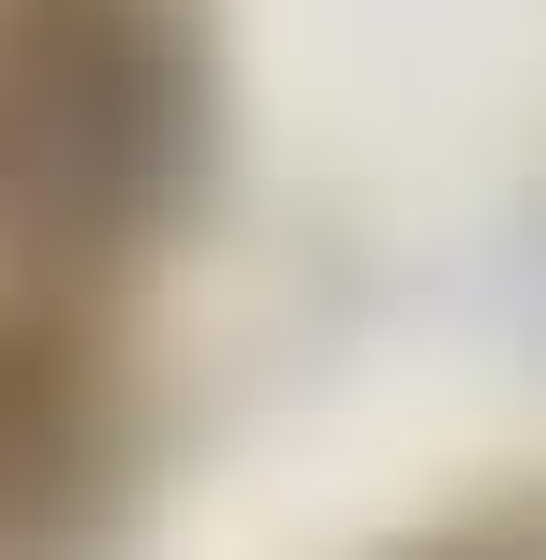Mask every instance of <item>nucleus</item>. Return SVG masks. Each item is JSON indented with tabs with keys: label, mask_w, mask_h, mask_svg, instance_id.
Returning <instances> with one entry per match:
<instances>
[{
	"label": "nucleus",
	"mask_w": 546,
	"mask_h": 560,
	"mask_svg": "<svg viewBox=\"0 0 546 560\" xmlns=\"http://www.w3.org/2000/svg\"><path fill=\"white\" fill-rule=\"evenodd\" d=\"M193 59L163 0H0V252L89 266L177 192Z\"/></svg>",
	"instance_id": "f257e3e1"
},
{
	"label": "nucleus",
	"mask_w": 546,
	"mask_h": 560,
	"mask_svg": "<svg viewBox=\"0 0 546 560\" xmlns=\"http://www.w3.org/2000/svg\"><path fill=\"white\" fill-rule=\"evenodd\" d=\"M458 560H488V546H458Z\"/></svg>",
	"instance_id": "7ed1b4c3"
},
{
	"label": "nucleus",
	"mask_w": 546,
	"mask_h": 560,
	"mask_svg": "<svg viewBox=\"0 0 546 560\" xmlns=\"http://www.w3.org/2000/svg\"><path fill=\"white\" fill-rule=\"evenodd\" d=\"M45 428H59V398L30 384L15 354H0V516H15V502H45V472H59V443H45Z\"/></svg>",
	"instance_id": "f03ea898"
}]
</instances>
